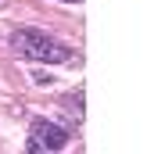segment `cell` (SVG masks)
<instances>
[{"mask_svg":"<svg viewBox=\"0 0 147 154\" xmlns=\"http://www.w3.org/2000/svg\"><path fill=\"white\" fill-rule=\"evenodd\" d=\"M11 47H14V54H22L29 61H39V65H61V61H68V47L58 43L43 29H14L11 32Z\"/></svg>","mask_w":147,"mask_h":154,"instance_id":"cell-1","label":"cell"},{"mask_svg":"<svg viewBox=\"0 0 147 154\" xmlns=\"http://www.w3.org/2000/svg\"><path fill=\"white\" fill-rule=\"evenodd\" d=\"M33 136H36L47 151H61V147L68 143V133H65L61 125L47 122V118H36V122H33Z\"/></svg>","mask_w":147,"mask_h":154,"instance_id":"cell-2","label":"cell"},{"mask_svg":"<svg viewBox=\"0 0 147 154\" xmlns=\"http://www.w3.org/2000/svg\"><path fill=\"white\" fill-rule=\"evenodd\" d=\"M68 4H79V0H68Z\"/></svg>","mask_w":147,"mask_h":154,"instance_id":"cell-3","label":"cell"}]
</instances>
